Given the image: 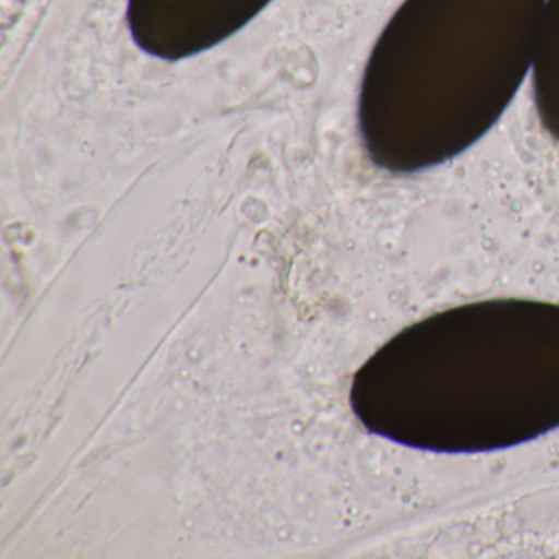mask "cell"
I'll return each mask as SVG.
<instances>
[{
	"label": "cell",
	"mask_w": 559,
	"mask_h": 559,
	"mask_svg": "<svg viewBox=\"0 0 559 559\" xmlns=\"http://www.w3.org/2000/svg\"><path fill=\"white\" fill-rule=\"evenodd\" d=\"M545 0H404L366 64L362 145L392 175H415L476 145L535 63Z\"/></svg>",
	"instance_id": "cell-1"
},
{
	"label": "cell",
	"mask_w": 559,
	"mask_h": 559,
	"mask_svg": "<svg viewBox=\"0 0 559 559\" xmlns=\"http://www.w3.org/2000/svg\"><path fill=\"white\" fill-rule=\"evenodd\" d=\"M489 369L474 304L399 333L356 372L352 389L476 378L425 418L405 447L477 453L515 447L559 427V306L486 300Z\"/></svg>",
	"instance_id": "cell-2"
},
{
	"label": "cell",
	"mask_w": 559,
	"mask_h": 559,
	"mask_svg": "<svg viewBox=\"0 0 559 559\" xmlns=\"http://www.w3.org/2000/svg\"><path fill=\"white\" fill-rule=\"evenodd\" d=\"M532 83L539 123L559 142V0H545Z\"/></svg>",
	"instance_id": "cell-3"
}]
</instances>
